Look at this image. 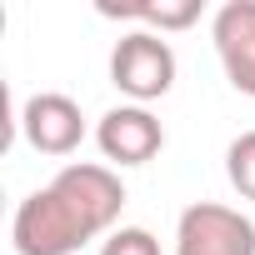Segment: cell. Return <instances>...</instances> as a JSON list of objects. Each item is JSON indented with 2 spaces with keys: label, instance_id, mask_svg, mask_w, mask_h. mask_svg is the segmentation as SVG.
<instances>
[{
  "label": "cell",
  "instance_id": "6da1fadb",
  "mask_svg": "<svg viewBox=\"0 0 255 255\" xmlns=\"http://www.w3.org/2000/svg\"><path fill=\"white\" fill-rule=\"evenodd\" d=\"M125 210V185L110 165L75 160L55 180L15 205L10 240L20 255H75L85 240L105 235Z\"/></svg>",
  "mask_w": 255,
  "mask_h": 255
},
{
  "label": "cell",
  "instance_id": "7a4b0ae2",
  "mask_svg": "<svg viewBox=\"0 0 255 255\" xmlns=\"http://www.w3.org/2000/svg\"><path fill=\"white\" fill-rule=\"evenodd\" d=\"M110 80H115L120 95H130L135 105L160 100L175 85V50H170V40L155 35V30L120 35L115 50H110Z\"/></svg>",
  "mask_w": 255,
  "mask_h": 255
},
{
  "label": "cell",
  "instance_id": "3957f363",
  "mask_svg": "<svg viewBox=\"0 0 255 255\" xmlns=\"http://www.w3.org/2000/svg\"><path fill=\"white\" fill-rule=\"evenodd\" d=\"M175 255H255V220L220 200H195L180 210Z\"/></svg>",
  "mask_w": 255,
  "mask_h": 255
},
{
  "label": "cell",
  "instance_id": "277c9868",
  "mask_svg": "<svg viewBox=\"0 0 255 255\" xmlns=\"http://www.w3.org/2000/svg\"><path fill=\"white\" fill-rule=\"evenodd\" d=\"M95 145L105 150V160L115 165H145L160 155L165 145V125L145 110V105H115L100 115L95 125Z\"/></svg>",
  "mask_w": 255,
  "mask_h": 255
},
{
  "label": "cell",
  "instance_id": "5b68a950",
  "mask_svg": "<svg viewBox=\"0 0 255 255\" xmlns=\"http://www.w3.org/2000/svg\"><path fill=\"white\" fill-rule=\"evenodd\" d=\"M20 130L30 140V150L40 155H70L80 140H85V115L70 95L60 90H40L20 105Z\"/></svg>",
  "mask_w": 255,
  "mask_h": 255
},
{
  "label": "cell",
  "instance_id": "8992f818",
  "mask_svg": "<svg viewBox=\"0 0 255 255\" xmlns=\"http://www.w3.org/2000/svg\"><path fill=\"white\" fill-rule=\"evenodd\" d=\"M210 40L225 65V80L240 95H255V0H225L215 10Z\"/></svg>",
  "mask_w": 255,
  "mask_h": 255
},
{
  "label": "cell",
  "instance_id": "52a82bcc",
  "mask_svg": "<svg viewBox=\"0 0 255 255\" xmlns=\"http://www.w3.org/2000/svg\"><path fill=\"white\" fill-rule=\"evenodd\" d=\"M100 15H120V20H145L150 30H185L200 15V0H140V5H115V0H100Z\"/></svg>",
  "mask_w": 255,
  "mask_h": 255
},
{
  "label": "cell",
  "instance_id": "ba28073f",
  "mask_svg": "<svg viewBox=\"0 0 255 255\" xmlns=\"http://www.w3.org/2000/svg\"><path fill=\"white\" fill-rule=\"evenodd\" d=\"M225 175H230V185H235L245 200H255V130H245V135L230 140V150H225Z\"/></svg>",
  "mask_w": 255,
  "mask_h": 255
},
{
  "label": "cell",
  "instance_id": "9c48e42d",
  "mask_svg": "<svg viewBox=\"0 0 255 255\" xmlns=\"http://www.w3.org/2000/svg\"><path fill=\"white\" fill-rule=\"evenodd\" d=\"M100 255H160V240L145 225H120V230H110V240L100 245Z\"/></svg>",
  "mask_w": 255,
  "mask_h": 255
}]
</instances>
